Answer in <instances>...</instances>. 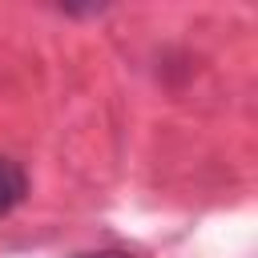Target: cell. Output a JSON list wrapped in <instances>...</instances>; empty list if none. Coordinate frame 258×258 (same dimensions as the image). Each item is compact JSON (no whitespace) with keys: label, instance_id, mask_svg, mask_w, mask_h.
<instances>
[{"label":"cell","instance_id":"1","mask_svg":"<svg viewBox=\"0 0 258 258\" xmlns=\"http://www.w3.org/2000/svg\"><path fill=\"white\" fill-rule=\"evenodd\" d=\"M24 194H28V173H24V165L12 161V157H0V218L12 214V210L24 202Z\"/></svg>","mask_w":258,"mask_h":258},{"label":"cell","instance_id":"2","mask_svg":"<svg viewBox=\"0 0 258 258\" xmlns=\"http://www.w3.org/2000/svg\"><path fill=\"white\" fill-rule=\"evenodd\" d=\"M77 258H129L121 250H89V254H77Z\"/></svg>","mask_w":258,"mask_h":258}]
</instances>
